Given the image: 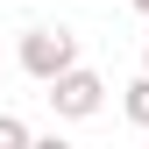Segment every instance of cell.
I'll list each match as a JSON object with an SVG mask.
<instances>
[{
  "label": "cell",
  "instance_id": "obj_2",
  "mask_svg": "<svg viewBox=\"0 0 149 149\" xmlns=\"http://www.w3.org/2000/svg\"><path fill=\"white\" fill-rule=\"evenodd\" d=\"M100 100H107V78L100 71H85V64H71L50 78V107H57V121H92L100 114Z\"/></svg>",
  "mask_w": 149,
  "mask_h": 149
},
{
  "label": "cell",
  "instance_id": "obj_6",
  "mask_svg": "<svg viewBox=\"0 0 149 149\" xmlns=\"http://www.w3.org/2000/svg\"><path fill=\"white\" fill-rule=\"evenodd\" d=\"M135 7H142V14H149V0H135Z\"/></svg>",
  "mask_w": 149,
  "mask_h": 149
},
{
  "label": "cell",
  "instance_id": "obj_5",
  "mask_svg": "<svg viewBox=\"0 0 149 149\" xmlns=\"http://www.w3.org/2000/svg\"><path fill=\"white\" fill-rule=\"evenodd\" d=\"M142 71H149V43H142Z\"/></svg>",
  "mask_w": 149,
  "mask_h": 149
},
{
  "label": "cell",
  "instance_id": "obj_4",
  "mask_svg": "<svg viewBox=\"0 0 149 149\" xmlns=\"http://www.w3.org/2000/svg\"><path fill=\"white\" fill-rule=\"evenodd\" d=\"M0 149H29V121H14V114H0Z\"/></svg>",
  "mask_w": 149,
  "mask_h": 149
},
{
  "label": "cell",
  "instance_id": "obj_1",
  "mask_svg": "<svg viewBox=\"0 0 149 149\" xmlns=\"http://www.w3.org/2000/svg\"><path fill=\"white\" fill-rule=\"evenodd\" d=\"M14 64L29 71V78H57V71L78 64V36H64V29H22V50H14Z\"/></svg>",
  "mask_w": 149,
  "mask_h": 149
},
{
  "label": "cell",
  "instance_id": "obj_3",
  "mask_svg": "<svg viewBox=\"0 0 149 149\" xmlns=\"http://www.w3.org/2000/svg\"><path fill=\"white\" fill-rule=\"evenodd\" d=\"M121 107H128V121H135V128H149V71L128 85V100H121Z\"/></svg>",
  "mask_w": 149,
  "mask_h": 149
}]
</instances>
